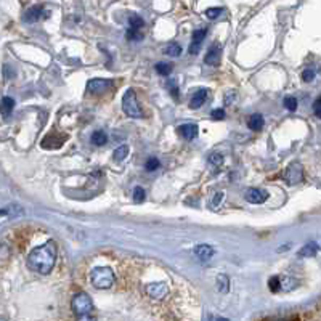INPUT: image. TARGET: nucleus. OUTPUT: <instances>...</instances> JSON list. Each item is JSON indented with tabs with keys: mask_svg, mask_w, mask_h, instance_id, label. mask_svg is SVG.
Segmentation results:
<instances>
[{
	"mask_svg": "<svg viewBox=\"0 0 321 321\" xmlns=\"http://www.w3.org/2000/svg\"><path fill=\"white\" fill-rule=\"evenodd\" d=\"M57 256H58L57 243L48 241V243L31 251L28 257V266L32 271H37L40 275H48L57 263Z\"/></svg>",
	"mask_w": 321,
	"mask_h": 321,
	"instance_id": "f257e3e1",
	"label": "nucleus"
},
{
	"mask_svg": "<svg viewBox=\"0 0 321 321\" xmlns=\"http://www.w3.org/2000/svg\"><path fill=\"white\" fill-rule=\"evenodd\" d=\"M90 281L96 289H110L116 281V276L110 266H96L90 275Z\"/></svg>",
	"mask_w": 321,
	"mask_h": 321,
	"instance_id": "f03ea898",
	"label": "nucleus"
},
{
	"mask_svg": "<svg viewBox=\"0 0 321 321\" xmlns=\"http://www.w3.org/2000/svg\"><path fill=\"white\" fill-rule=\"evenodd\" d=\"M71 307L77 318H82V320L92 318L90 317V312L93 310V302L86 292H77L71 300Z\"/></svg>",
	"mask_w": 321,
	"mask_h": 321,
	"instance_id": "7ed1b4c3",
	"label": "nucleus"
},
{
	"mask_svg": "<svg viewBox=\"0 0 321 321\" xmlns=\"http://www.w3.org/2000/svg\"><path fill=\"white\" fill-rule=\"evenodd\" d=\"M122 110L129 117L140 119L142 117V110L140 105L137 101V93L133 88H129L122 96Z\"/></svg>",
	"mask_w": 321,
	"mask_h": 321,
	"instance_id": "20e7f679",
	"label": "nucleus"
},
{
	"mask_svg": "<svg viewBox=\"0 0 321 321\" xmlns=\"http://www.w3.org/2000/svg\"><path fill=\"white\" fill-rule=\"evenodd\" d=\"M283 177L289 185H297V183H300L302 180H304V169H302L300 164L295 162V164H291L286 169V172H284Z\"/></svg>",
	"mask_w": 321,
	"mask_h": 321,
	"instance_id": "39448f33",
	"label": "nucleus"
},
{
	"mask_svg": "<svg viewBox=\"0 0 321 321\" xmlns=\"http://www.w3.org/2000/svg\"><path fill=\"white\" fill-rule=\"evenodd\" d=\"M111 86L113 81H110V79H92V81L87 82V90L90 93H101L106 92Z\"/></svg>",
	"mask_w": 321,
	"mask_h": 321,
	"instance_id": "423d86ee",
	"label": "nucleus"
},
{
	"mask_svg": "<svg viewBox=\"0 0 321 321\" xmlns=\"http://www.w3.org/2000/svg\"><path fill=\"white\" fill-rule=\"evenodd\" d=\"M244 198H246V201L251 204H263L266 199H268V193L260 188H249L246 191Z\"/></svg>",
	"mask_w": 321,
	"mask_h": 321,
	"instance_id": "0eeeda50",
	"label": "nucleus"
},
{
	"mask_svg": "<svg viewBox=\"0 0 321 321\" xmlns=\"http://www.w3.org/2000/svg\"><path fill=\"white\" fill-rule=\"evenodd\" d=\"M146 292L149 297H153V299H157V300H161V299H164L167 292H169V289H167V284L166 283H151L146 286Z\"/></svg>",
	"mask_w": 321,
	"mask_h": 321,
	"instance_id": "6e6552de",
	"label": "nucleus"
},
{
	"mask_svg": "<svg viewBox=\"0 0 321 321\" xmlns=\"http://www.w3.org/2000/svg\"><path fill=\"white\" fill-rule=\"evenodd\" d=\"M205 35H207V31H205V29H196V31H193V42L190 45L191 55H198V52L201 50V44H203Z\"/></svg>",
	"mask_w": 321,
	"mask_h": 321,
	"instance_id": "1a4fd4ad",
	"label": "nucleus"
},
{
	"mask_svg": "<svg viewBox=\"0 0 321 321\" xmlns=\"http://www.w3.org/2000/svg\"><path fill=\"white\" fill-rule=\"evenodd\" d=\"M220 52H222L220 45H215V44L210 45L207 53H205V57H204V63L209 64V66H217L220 63Z\"/></svg>",
	"mask_w": 321,
	"mask_h": 321,
	"instance_id": "9d476101",
	"label": "nucleus"
},
{
	"mask_svg": "<svg viewBox=\"0 0 321 321\" xmlns=\"http://www.w3.org/2000/svg\"><path fill=\"white\" fill-rule=\"evenodd\" d=\"M195 254H196V257L199 260H203V262H207V260H210L212 257H214V247L209 246V244H198L195 247Z\"/></svg>",
	"mask_w": 321,
	"mask_h": 321,
	"instance_id": "9b49d317",
	"label": "nucleus"
},
{
	"mask_svg": "<svg viewBox=\"0 0 321 321\" xmlns=\"http://www.w3.org/2000/svg\"><path fill=\"white\" fill-rule=\"evenodd\" d=\"M205 100H207V90H205V88H199L198 92H195V93H193V96H191L190 108H191V110H199V108L204 105Z\"/></svg>",
	"mask_w": 321,
	"mask_h": 321,
	"instance_id": "f8f14e48",
	"label": "nucleus"
},
{
	"mask_svg": "<svg viewBox=\"0 0 321 321\" xmlns=\"http://www.w3.org/2000/svg\"><path fill=\"white\" fill-rule=\"evenodd\" d=\"M178 133L181 137L185 138V140H195V138L198 137V125L196 124H183V125H180L178 127Z\"/></svg>",
	"mask_w": 321,
	"mask_h": 321,
	"instance_id": "ddd939ff",
	"label": "nucleus"
},
{
	"mask_svg": "<svg viewBox=\"0 0 321 321\" xmlns=\"http://www.w3.org/2000/svg\"><path fill=\"white\" fill-rule=\"evenodd\" d=\"M66 140V137H59V138H57L55 137V133H52V135H47L44 140H42V148H45V149H57V148H59L63 145V142Z\"/></svg>",
	"mask_w": 321,
	"mask_h": 321,
	"instance_id": "4468645a",
	"label": "nucleus"
},
{
	"mask_svg": "<svg viewBox=\"0 0 321 321\" xmlns=\"http://www.w3.org/2000/svg\"><path fill=\"white\" fill-rule=\"evenodd\" d=\"M42 15H44V8H42L40 5H35V7H31L26 11V15H24V21H26V23H35V21L40 20Z\"/></svg>",
	"mask_w": 321,
	"mask_h": 321,
	"instance_id": "2eb2a0df",
	"label": "nucleus"
},
{
	"mask_svg": "<svg viewBox=\"0 0 321 321\" xmlns=\"http://www.w3.org/2000/svg\"><path fill=\"white\" fill-rule=\"evenodd\" d=\"M24 214V210L21 205L18 204H8L2 209V217H10V219H16V217H21Z\"/></svg>",
	"mask_w": 321,
	"mask_h": 321,
	"instance_id": "dca6fc26",
	"label": "nucleus"
},
{
	"mask_svg": "<svg viewBox=\"0 0 321 321\" xmlns=\"http://www.w3.org/2000/svg\"><path fill=\"white\" fill-rule=\"evenodd\" d=\"M263 124H265V120H263L262 114H252L249 120H247V127H249L251 130H262Z\"/></svg>",
	"mask_w": 321,
	"mask_h": 321,
	"instance_id": "f3484780",
	"label": "nucleus"
},
{
	"mask_svg": "<svg viewBox=\"0 0 321 321\" xmlns=\"http://www.w3.org/2000/svg\"><path fill=\"white\" fill-rule=\"evenodd\" d=\"M320 251V246L317 243H308L299 251V257H315Z\"/></svg>",
	"mask_w": 321,
	"mask_h": 321,
	"instance_id": "a211bd4d",
	"label": "nucleus"
},
{
	"mask_svg": "<svg viewBox=\"0 0 321 321\" xmlns=\"http://www.w3.org/2000/svg\"><path fill=\"white\" fill-rule=\"evenodd\" d=\"M90 142H92L95 146H103V145L108 143V135L103 130H95L90 137Z\"/></svg>",
	"mask_w": 321,
	"mask_h": 321,
	"instance_id": "6ab92c4d",
	"label": "nucleus"
},
{
	"mask_svg": "<svg viewBox=\"0 0 321 321\" xmlns=\"http://www.w3.org/2000/svg\"><path fill=\"white\" fill-rule=\"evenodd\" d=\"M217 289H219L222 294H227L230 291V278L227 275L220 273L217 276Z\"/></svg>",
	"mask_w": 321,
	"mask_h": 321,
	"instance_id": "aec40b11",
	"label": "nucleus"
},
{
	"mask_svg": "<svg viewBox=\"0 0 321 321\" xmlns=\"http://www.w3.org/2000/svg\"><path fill=\"white\" fill-rule=\"evenodd\" d=\"M13 110H15V100L11 98V96H3L2 98V114L3 116H8Z\"/></svg>",
	"mask_w": 321,
	"mask_h": 321,
	"instance_id": "412c9836",
	"label": "nucleus"
},
{
	"mask_svg": "<svg viewBox=\"0 0 321 321\" xmlns=\"http://www.w3.org/2000/svg\"><path fill=\"white\" fill-rule=\"evenodd\" d=\"M127 154H129V146H127V145H122V146H119L117 149H114L113 159L116 162H122L127 157Z\"/></svg>",
	"mask_w": 321,
	"mask_h": 321,
	"instance_id": "4be33fe9",
	"label": "nucleus"
},
{
	"mask_svg": "<svg viewBox=\"0 0 321 321\" xmlns=\"http://www.w3.org/2000/svg\"><path fill=\"white\" fill-rule=\"evenodd\" d=\"M295 286H297V280H294V278H291V276L281 278V291H284V292H289V291H292Z\"/></svg>",
	"mask_w": 321,
	"mask_h": 321,
	"instance_id": "5701e85b",
	"label": "nucleus"
},
{
	"mask_svg": "<svg viewBox=\"0 0 321 321\" xmlns=\"http://www.w3.org/2000/svg\"><path fill=\"white\" fill-rule=\"evenodd\" d=\"M172 69H174V68H172L171 63H157V64H156V72H157L159 76H164V77H166V76L171 74Z\"/></svg>",
	"mask_w": 321,
	"mask_h": 321,
	"instance_id": "b1692460",
	"label": "nucleus"
},
{
	"mask_svg": "<svg viewBox=\"0 0 321 321\" xmlns=\"http://www.w3.org/2000/svg\"><path fill=\"white\" fill-rule=\"evenodd\" d=\"M166 53L169 57H180L181 55V47L175 42H171L167 47H166Z\"/></svg>",
	"mask_w": 321,
	"mask_h": 321,
	"instance_id": "393cba45",
	"label": "nucleus"
},
{
	"mask_svg": "<svg viewBox=\"0 0 321 321\" xmlns=\"http://www.w3.org/2000/svg\"><path fill=\"white\" fill-rule=\"evenodd\" d=\"M268 288L271 292H278V291H281V278L280 276H271L270 281H268Z\"/></svg>",
	"mask_w": 321,
	"mask_h": 321,
	"instance_id": "a878e982",
	"label": "nucleus"
},
{
	"mask_svg": "<svg viewBox=\"0 0 321 321\" xmlns=\"http://www.w3.org/2000/svg\"><path fill=\"white\" fill-rule=\"evenodd\" d=\"M161 167V162L157 157H149L146 161V164H145V169H146L148 172H153V171H157V169Z\"/></svg>",
	"mask_w": 321,
	"mask_h": 321,
	"instance_id": "bb28decb",
	"label": "nucleus"
},
{
	"mask_svg": "<svg viewBox=\"0 0 321 321\" xmlns=\"http://www.w3.org/2000/svg\"><path fill=\"white\" fill-rule=\"evenodd\" d=\"M129 24H130V28H133V29H140L143 28V24H145V21L142 20L140 16H137V15H130V18H129Z\"/></svg>",
	"mask_w": 321,
	"mask_h": 321,
	"instance_id": "cd10ccee",
	"label": "nucleus"
},
{
	"mask_svg": "<svg viewBox=\"0 0 321 321\" xmlns=\"http://www.w3.org/2000/svg\"><path fill=\"white\" fill-rule=\"evenodd\" d=\"M283 105H284V108H286L288 111H295V110H297V100H295L294 96H286L284 101H283Z\"/></svg>",
	"mask_w": 321,
	"mask_h": 321,
	"instance_id": "c85d7f7f",
	"label": "nucleus"
},
{
	"mask_svg": "<svg viewBox=\"0 0 321 321\" xmlns=\"http://www.w3.org/2000/svg\"><path fill=\"white\" fill-rule=\"evenodd\" d=\"M133 201H135L137 204L145 201V190L142 188V186H135V190H133Z\"/></svg>",
	"mask_w": 321,
	"mask_h": 321,
	"instance_id": "c756f323",
	"label": "nucleus"
},
{
	"mask_svg": "<svg viewBox=\"0 0 321 321\" xmlns=\"http://www.w3.org/2000/svg\"><path fill=\"white\" fill-rule=\"evenodd\" d=\"M222 13H223V8H215V7H212V8H207V10H205V16H207L209 20H215V18H219Z\"/></svg>",
	"mask_w": 321,
	"mask_h": 321,
	"instance_id": "7c9ffc66",
	"label": "nucleus"
},
{
	"mask_svg": "<svg viewBox=\"0 0 321 321\" xmlns=\"http://www.w3.org/2000/svg\"><path fill=\"white\" fill-rule=\"evenodd\" d=\"M125 37L130 39V40H140L142 39V34H140L138 29L129 28V29H127V32H125Z\"/></svg>",
	"mask_w": 321,
	"mask_h": 321,
	"instance_id": "2f4dec72",
	"label": "nucleus"
},
{
	"mask_svg": "<svg viewBox=\"0 0 321 321\" xmlns=\"http://www.w3.org/2000/svg\"><path fill=\"white\" fill-rule=\"evenodd\" d=\"M209 162L212 166H222V162H223V156L222 154H215V153H212L209 156Z\"/></svg>",
	"mask_w": 321,
	"mask_h": 321,
	"instance_id": "473e14b6",
	"label": "nucleus"
},
{
	"mask_svg": "<svg viewBox=\"0 0 321 321\" xmlns=\"http://www.w3.org/2000/svg\"><path fill=\"white\" fill-rule=\"evenodd\" d=\"M302 79H304V82H312L313 79H315V71L313 69H305L304 72H302Z\"/></svg>",
	"mask_w": 321,
	"mask_h": 321,
	"instance_id": "72a5a7b5",
	"label": "nucleus"
},
{
	"mask_svg": "<svg viewBox=\"0 0 321 321\" xmlns=\"http://www.w3.org/2000/svg\"><path fill=\"white\" fill-rule=\"evenodd\" d=\"M210 116H212V119H215V120H222V119H225V111L223 110H214L210 113Z\"/></svg>",
	"mask_w": 321,
	"mask_h": 321,
	"instance_id": "f704fd0d",
	"label": "nucleus"
},
{
	"mask_svg": "<svg viewBox=\"0 0 321 321\" xmlns=\"http://www.w3.org/2000/svg\"><path fill=\"white\" fill-rule=\"evenodd\" d=\"M313 113L317 114V117L321 119V96L315 100V103H313Z\"/></svg>",
	"mask_w": 321,
	"mask_h": 321,
	"instance_id": "c9c22d12",
	"label": "nucleus"
},
{
	"mask_svg": "<svg viewBox=\"0 0 321 321\" xmlns=\"http://www.w3.org/2000/svg\"><path fill=\"white\" fill-rule=\"evenodd\" d=\"M222 199H223V193H217V195L214 196V199H212V207H215V205H219Z\"/></svg>",
	"mask_w": 321,
	"mask_h": 321,
	"instance_id": "e433bc0d",
	"label": "nucleus"
},
{
	"mask_svg": "<svg viewBox=\"0 0 321 321\" xmlns=\"http://www.w3.org/2000/svg\"><path fill=\"white\" fill-rule=\"evenodd\" d=\"M210 320H225V318H222V317H209Z\"/></svg>",
	"mask_w": 321,
	"mask_h": 321,
	"instance_id": "4c0bfd02",
	"label": "nucleus"
}]
</instances>
